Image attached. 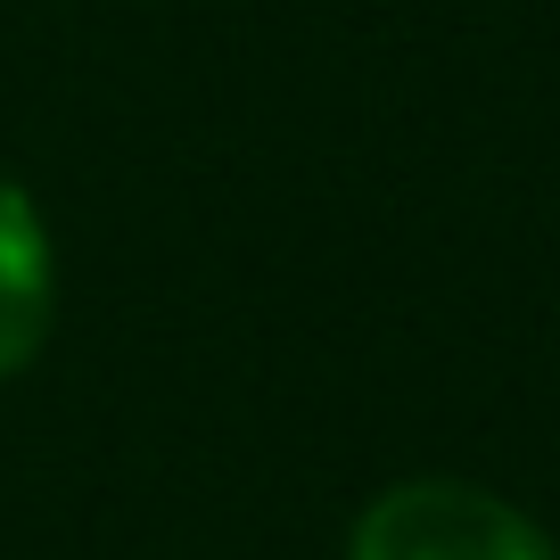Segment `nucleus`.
<instances>
[{
	"label": "nucleus",
	"instance_id": "obj_1",
	"mask_svg": "<svg viewBox=\"0 0 560 560\" xmlns=\"http://www.w3.org/2000/svg\"><path fill=\"white\" fill-rule=\"evenodd\" d=\"M347 560H560L552 527L487 478H387L347 527Z\"/></svg>",
	"mask_w": 560,
	"mask_h": 560
},
{
	"label": "nucleus",
	"instance_id": "obj_2",
	"mask_svg": "<svg viewBox=\"0 0 560 560\" xmlns=\"http://www.w3.org/2000/svg\"><path fill=\"white\" fill-rule=\"evenodd\" d=\"M58 298H67V280H58L50 214L18 174H0V387L42 363L58 330Z\"/></svg>",
	"mask_w": 560,
	"mask_h": 560
}]
</instances>
